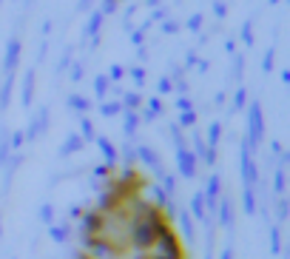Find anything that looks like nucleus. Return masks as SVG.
<instances>
[{"mask_svg":"<svg viewBox=\"0 0 290 259\" xmlns=\"http://www.w3.org/2000/svg\"><path fill=\"white\" fill-rule=\"evenodd\" d=\"M250 134H253V140L262 137V111H259V105H250Z\"/></svg>","mask_w":290,"mask_h":259,"instance_id":"nucleus-1","label":"nucleus"},{"mask_svg":"<svg viewBox=\"0 0 290 259\" xmlns=\"http://www.w3.org/2000/svg\"><path fill=\"white\" fill-rule=\"evenodd\" d=\"M242 177H245V182H253V179H256V168H253L250 160H247L245 151H242Z\"/></svg>","mask_w":290,"mask_h":259,"instance_id":"nucleus-2","label":"nucleus"},{"mask_svg":"<svg viewBox=\"0 0 290 259\" xmlns=\"http://www.w3.org/2000/svg\"><path fill=\"white\" fill-rule=\"evenodd\" d=\"M179 165H182V174H185V177H191L194 174V157L188 154V151H179Z\"/></svg>","mask_w":290,"mask_h":259,"instance_id":"nucleus-3","label":"nucleus"},{"mask_svg":"<svg viewBox=\"0 0 290 259\" xmlns=\"http://www.w3.org/2000/svg\"><path fill=\"white\" fill-rule=\"evenodd\" d=\"M17 54H20V43H17V40H12V43H9V54H6V66H9V68L14 66Z\"/></svg>","mask_w":290,"mask_h":259,"instance_id":"nucleus-4","label":"nucleus"},{"mask_svg":"<svg viewBox=\"0 0 290 259\" xmlns=\"http://www.w3.org/2000/svg\"><path fill=\"white\" fill-rule=\"evenodd\" d=\"M219 222H222V225H230V205H228V199H222V205H219Z\"/></svg>","mask_w":290,"mask_h":259,"instance_id":"nucleus-5","label":"nucleus"},{"mask_svg":"<svg viewBox=\"0 0 290 259\" xmlns=\"http://www.w3.org/2000/svg\"><path fill=\"white\" fill-rule=\"evenodd\" d=\"M51 239H54V242H66L68 239V231L66 228H51Z\"/></svg>","mask_w":290,"mask_h":259,"instance_id":"nucleus-6","label":"nucleus"},{"mask_svg":"<svg viewBox=\"0 0 290 259\" xmlns=\"http://www.w3.org/2000/svg\"><path fill=\"white\" fill-rule=\"evenodd\" d=\"M77 148H80V140H77V137H71V140L66 142V148H63V154H71V151H77Z\"/></svg>","mask_w":290,"mask_h":259,"instance_id":"nucleus-7","label":"nucleus"},{"mask_svg":"<svg viewBox=\"0 0 290 259\" xmlns=\"http://www.w3.org/2000/svg\"><path fill=\"white\" fill-rule=\"evenodd\" d=\"M100 145H103V154L108 157V160H114V148L108 145V140H103V142H100Z\"/></svg>","mask_w":290,"mask_h":259,"instance_id":"nucleus-8","label":"nucleus"},{"mask_svg":"<svg viewBox=\"0 0 290 259\" xmlns=\"http://www.w3.org/2000/svg\"><path fill=\"white\" fill-rule=\"evenodd\" d=\"M194 211H197V216H199V219L205 216V214H202L205 208H202V199H199V197H194Z\"/></svg>","mask_w":290,"mask_h":259,"instance_id":"nucleus-9","label":"nucleus"},{"mask_svg":"<svg viewBox=\"0 0 290 259\" xmlns=\"http://www.w3.org/2000/svg\"><path fill=\"white\" fill-rule=\"evenodd\" d=\"M245 208H247V214L253 211V194L250 191H245Z\"/></svg>","mask_w":290,"mask_h":259,"instance_id":"nucleus-10","label":"nucleus"},{"mask_svg":"<svg viewBox=\"0 0 290 259\" xmlns=\"http://www.w3.org/2000/svg\"><path fill=\"white\" fill-rule=\"evenodd\" d=\"M71 105H77V108H88V103L83 97H71Z\"/></svg>","mask_w":290,"mask_h":259,"instance_id":"nucleus-11","label":"nucleus"},{"mask_svg":"<svg viewBox=\"0 0 290 259\" xmlns=\"http://www.w3.org/2000/svg\"><path fill=\"white\" fill-rule=\"evenodd\" d=\"M40 216H43V219H46V222H49V219H51V208H49V205H46V208H43V214H40Z\"/></svg>","mask_w":290,"mask_h":259,"instance_id":"nucleus-12","label":"nucleus"},{"mask_svg":"<svg viewBox=\"0 0 290 259\" xmlns=\"http://www.w3.org/2000/svg\"><path fill=\"white\" fill-rule=\"evenodd\" d=\"M222 259H234V253H230V251H222Z\"/></svg>","mask_w":290,"mask_h":259,"instance_id":"nucleus-13","label":"nucleus"}]
</instances>
